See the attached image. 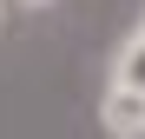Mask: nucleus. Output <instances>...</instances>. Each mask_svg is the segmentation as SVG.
<instances>
[{"label": "nucleus", "instance_id": "1", "mask_svg": "<svg viewBox=\"0 0 145 139\" xmlns=\"http://www.w3.org/2000/svg\"><path fill=\"white\" fill-rule=\"evenodd\" d=\"M99 119H106L112 139H145V93H132V86H106Z\"/></svg>", "mask_w": 145, "mask_h": 139}, {"label": "nucleus", "instance_id": "2", "mask_svg": "<svg viewBox=\"0 0 145 139\" xmlns=\"http://www.w3.org/2000/svg\"><path fill=\"white\" fill-rule=\"evenodd\" d=\"M112 86H132V93H145V33H132V40L112 53Z\"/></svg>", "mask_w": 145, "mask_h": 139}, {"label": "nucleus", "instance_id": "3", "mask_svg": "<svg viewBox=\"0 0 145 139\" xmlns=\"http://www.w3.org/2000/svg\"><path fill=\"white\" fill-rule=\"evenodd\" d=\"M20 7H53V0H20Z\"/></svg>", "mask_w": 145, "mask_h": 139}, {"label": "nucleus", "instance_id": "4", "mask_svg": "<svg viewBox=\"0 0 145 139\" xmlns=\"http://www.w3.org/2000/svg\"><path fill=\"white\" fill-rule=\"evenodd\" d=\"M132 33H145V7H138V27H132Z\"/></svg>", "mask_w": 145, "mask_h": 139}]
</instances>
